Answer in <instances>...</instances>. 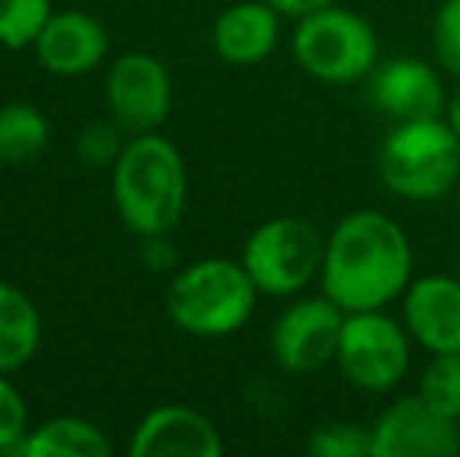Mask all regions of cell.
<instances>
[{
    "label": "cell",
    "instance_id": "obj_7",
    "mask_svg": "<svg viewBox=\"0 0 460 457\" xmlns=\"http://www.w3.org/2000/svg\"><path fill=\"white\" fill-rule=\"evenodd\" d=\"M413 338L401 320L382 311L345 313L335 366L345 382L367 395H388L407 379Z\"/></svg>",
    "mask_w": 460,
    "mask_h": 457
},
{
    "label": "cell",
    "instance_id": "obj_6",
    "mask_svg": "<svg viewBox=\"0 0 460 457\" xmlns=\"http://www.w3.org/2000/svg\"><path fill=\"white\" fill-rule=\"evenodd\" d=\"M326 235L304 216H273L261 223L242 248V263L257 292L270 298H297L320 282Z\"/></svg>",
    "mask_w": 460,
    "mask_h": 457
},
{
    "label": "cell",
    "instance_id": "obj_19",
    "mask_svg": "<svg viewBox=\"0 0 460 457\" xmlns=\"http://www.w3.org/2000/svg\"><path fill=\"white\" fill-rule=\"evenodd\" d=\"M417 395L438 414L460 423V354H429Z\"/></svg>",
    "mask_w": 460,
    "mask_h": 457
},
{
    "label": "cell",
    "instance_id": "obj_15",
    "mask_svg": "<svg viewBox=\"0 0 460 457\" xmlns=\"http://www.w3.org/2000/svg\"><path fill=\"white\" fill-rule=\"evenodd\" d=\"M282 13L267 0H238L213 22V50L229 66H257L273 57L282 35Z\"/></svg>",
    "mask_w": 460,
    "mask_h": 457
},
{
    "label": "cell",
    "instance_id": "obj_3",
    "mask_svg": "<svg viewBox=\"0 0 460 457\" xmlns=\"http://www.w3.org/2000/svg\"><path fill=\"white\" fill-rule=\"evenodd\" d=\"M376 170L379 182L401 201L448 198L460 182V138L445 116L394 122L376 154Z\"/></svg>",
    "mask_w": 460,
    "mask_h": 457
},
{
    "label": "cell",
    "instance_id": "obj_8",
    "mask_svg": "<svg viewBox=\"0 0 460 457\" xmlns=\"http://www.w3.org/2000/svg\"><path fill=\"white\" fill-rule=\"evenodd\" d=\"M345 311L326 294H297L270 330V351L285 373L307 376L335 364Z\"/></svg>",
    "mask_w": 460,
    "mask_h": 457
},
{
    "label": "cell",
    "instance_id": "obj_1",
    "mask_svg": "<svg viewBox=\"0 0 460 457\" xmlns=\"http://www.w3.org/2000/svg\"><path fill=\"white\" fill-rule=\"evenodd\" d=\"M413 279V244L404 226L379 210H354L326 235L320 292L345 313L382 311Z\"/></svg>",
    "mask_w": 460,
    "mask_h": 457
},
{
    "label": "cell",
    "instance_id": "obj_14",
    "mask_svg": "<svg viewBox=\"0 0 460 457\" xmlns=\"http://www.w3.org/2000/svg\"><path fill=\"white\" fill-rule=\"evenodd\" d=\"M35 57L54 75H85L107 57L110 38L101 19L82 10L50 13L35 38Z\"/></svg>",
    "mask_w": 460,
    "mask_h": 457
},
{
    "label": "cell",
    "instance_id": "obj_5",
    "mask_svg": "<svg viewBox=\"0 0 460 457\" xmlns=\"http://www.w3.org/2000/svg\"><path fill=\"white\" fill-rule=\"evenodd\" d=\"M291 57L323 85H354L379 63V35L367 16L332 4L295 19Z\"/></svg>",
    "mask_w": 460,
    "mask_h": 457
},
{
    "label": "cell",
    "instance_id": "obj_9",
    "mask_svg": "<svg viewBox=\"0 0 460 457\" xmlns=\"http://www.w3.org/2000/svg\"><path fill=\"white\" fill-rule=\"evenodd\" d=\"M107 107L113 119L135 135L160 128L172 110L170 69L141 50L116 57L107 75Z\"/></svg>",
    "mask_w": 460,
    "mask_h": 457
},
{
    "label": "cell",
    "instance_id": "obj_2",
    "mask_svg": "<svg viewBox=\"0 0 460 457\" xmlns=\"http://www.w3.org/2000/svg\"><path fill=\"white\" fill-rule=\"evenodd\" d=\"M113 207L138 235H164L182 220L188 172L179 147L157 132H141L113 160Z\"/></svg>",
    "mask_w": 460,
    "mask_h": 457
},
{
    "label": "cell",
    "instance_id": "obj_21",
    "mask_svg": "<svg viewBox=\"0 0 460 457\" xmlns=\"http://www.w3.org/2000/svg\"><path fill=\"white\" fill-rule=\"evenodd\" d=\"M50 13V0H0V48H31Z\"/></svg>",
    "mask_w": 460,
    "mask_h": 457
},
{
    "label": "cell",
    "instance_id": "obj_18",
    "mask_svg": "<svg viewBox=\"0 0 460 457\" xmlns=\"http://www.w3.org/2000/svg\"><path fill=\"white\" fill-rule=\"evenodd\" d=\"M50 126L41 110L31 104L0 107V163H31L48 147Z\"/></svg>",
    "mask_w": 460,
    "mask_h": 457
},
{
    "label": "cell",
    "instance_id": "obj_22",
    "mask_svg": "<svg viewBox=\"0 0 460 457\" xmlns=\"http://www.w3.org/2000/svg\"><path fill=\"white\" fill-rule=\"evenodd\" d=\"M432 54L445 75L460 82V0H442L432 19Z\"/></svg>",
    "mask_w": 460,
    "mask_h": 457
},
{
    "label": "cell",
    "instance_id": "obj_16",
    "mask_svg": "<svg viewBox=\"0 0 460 457\" xmlns=\"http://www.w3.org/2000/svg\"><path fill=\"white\" fill-rule=\"evenodd\" d=\"M113 452L101 426L82 417H54L38 429H29L16 454L22 457H107Z\"/></svg>",
    "mask_w": 460,
    "mask_h": 457
},
{
    "label": "cell",
    "instance_id": "obj_12",
    "mask_svg": "<svg viewBox=\"0 0 460 457\" xmlns=\"http://www.w3.org/2000/svg\"><path fill=\"white\" fill-rule=\"evenodd\" d=\"M401 323L426 354H460V279L457 273L417 276L401 294Z\"/></svg>",
    "mask_w": 460,
    "mask_h": 457
},
{
    "label": "cell",
    "instance_id": "obj_10",
    "mask_svg": "<svg viewBox=\"0 0 460 457\" xmlns=\"http://www.w3.org/2000/svg\"><path fill=\"white\" fill-rule=\"evenodd\" d=\"M369 433L373 457H455L460 452V423L429 408L417 391L388 404Z\"/></svg>",
    "mask_w": 460,
    "mask_h": 457
},
{
    "label": "cell",
    "instance_id": "obj_24",
    "mask_svg": "<svg viewBox=\"0 0 460 457\" xmlns=\"http://www.w3.org/2000/svg\"><path fill=\"white\" fill-rule=\"evenodd\" d=\"M270 6H276L285 19H301V16H310V13L323 10V6H332L339 0H267Z\"/></svg>",
    "mask_w": 460,
    "mask_h": 457
},
{
    "label": "cell",
    "instance_id": "obj_4",
    "mask_svg": "<svg viewBox=\"0 0 460 457\" xmlns=\"http://www.w3.org/2000/svg\"><path fill=\"white\" fill-rule=\"evenodd\" d=\"M257 294L261 292L242 260L204 257L170 282L166 313L188 336L223 338L248 323Z\"/></svg>",
    "mask_w": 460,
    "mask_h": 457
},
{
    "label": "cell",
    "instance_id": "obj_17",
    "mask_svg": "<svg viewBox=\"0 0 460 457\" xmlns=\"http://www.w3.org/2000/svg\"><path fill=\"white\" fill-rule=\"evenodd\" d=\"M41 342V317L35 301L10 282H0V373L25 366Z\"/></svg>",
    "mask_w": 460,
    "mask_h": 457
},
{
    "label": "cell",
    "instance_id": "obj_27",
    "mask_svg": "<svg viewBox=\"0 0 460 457\" xmlns=\"http://www.w3.org/2000/svg\"><path fill=\"white\" fill-rule=\"evenodd\" d=\"M457 279H460V257H457Z\"/></svg>",
    "mask_w": 460,
    "mask_h": 457
},
{
    "label": "cell",
    "instance_id": "obj_20",
    "mask_svg": "<svg viewBox=\"0 0 460 457\" xmlns=\"http://www.w3.org/2000/svg\"><path fill=\"white\" fill-rule=\"evenodd\" d=\"M307 452L314 457H373V433L354 420H326L310 429Z\"/></svg>",
    "mask_w": 460,
    "mask_h": 457
},
{
    "label": "cell",
    "instance_id": "obj_23",
    "mask_svg": "<svg viewBox=\"0 0 460 457\" xmlns=\"http://www.w3.org/2000/svg\"><path fill=\"white\" fill-rule=\"evenodd\" d=\"M29 435V410H25V398L10 379L0 373V452L16 454L22 439Z\"/></svg>",
    "mask_w": 460,
    "mask_h": 457
},
{
    "label": "cell",
    "instance_id": "obj_26",
    "mask_svg": "<svg viewBox=\"0 0 460 457\" xmlns=\"http://www.w3.org/2000/svg\"><path fill=\"white\" fill-rule=\"evenodd\" d=\"M455 204H457V214H460V182H457V189H455Z\"/></svg>",
    "mask_w": 460,
    "mask_h": 457
},
{
    "label": "cell",
    "instance_id": "obj_25",
    "mask_svg": "<svg viewBox=\"0 0 460 457\" xmlns=\"http://www.w3.org/2000/svg\"><path fill=\"white\" fill-rule=\"evenodd\" d=\"M445 119L451 122V128H455L457 138H460V82H457V92L448 98V107H445Z\"/></svg>",
    "mask_w": 460,
    "mask_h": 457
},
{
    "label": "cell",
    "instance_id": "obj_11",
    "mask_svg": "<svg viewBox=\"0 0 460 457\" xmlns=\"http://www.w3.org/2000/svg\"><path fill=\"white\" fill-rule=\"evenodd\" d=\"M367 94L376 113L392 122H413L445 116L448 92L442 73L420 57H392L379 60L367 75Z\"/></svg>",
    "mask_w": 460,
    "mask_h": 457
},
{
    "label": "cell",
    "instance_id": "obj_13",
    "mask_svg": "<svg viewBox=\"0 0 460 457\" xmlns=\"http://www.w3.org/2000/svg\"><path fill=\"white\" fill-rule=\"evenodd\" d=\"M132 457H219L223 435L200 410L185 404L154 408L135 426L128 442Z\"/></svg>",
    "mask_w": 460,
    "mask_h": 457
}]
</instances>
